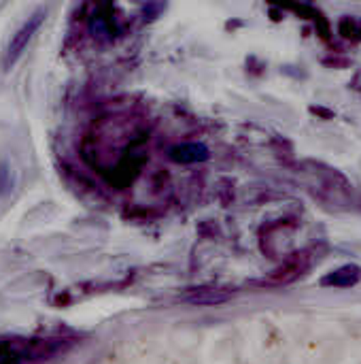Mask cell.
<instances>
[{
	"instance_id": "obj_5",
	"label": "cell",
	"mask_w": 361,
	"mask_h": 364,
	"mask_svg": "<svg viewBox=\"0 0 361 364\" xmlns=\"http://www.w3.org/2000/svg\"><path fill=\"white\" fill-rule=\"evenodd\" d=\"M172 158L174 160H181V162H196V160L206 158V149L204 147H198V145H183V147H179V149L172 151Z\"/></svg>"
},
{
	"instance_id": "obj_2",
	"label": "cell",
	"mask_w": 361,
	"mask_h": 364,
	"mask_svg": "<svg viewBox=\"0 0 361 364\" xmlns=\"http://www.w3.org/2000/svg\"><path fill=\"white\" fill-rule=\"evenodd\" d=\"M309 267V256L306 254H296L294 258H289L281 269H277L264 284L268 286H283V284H289L294 282L296 277H300Z\"/></svg>"
},
{
	"instance_id": "obj_3",
	"label": "cell",
	"mask_w": 361,
	"mask_h": 364,
	"mask_svg": "<svg viewBox=\"0 0 361 364\" xmlns=\"http://www.w3.org/2000/svg\"><path fill=\"white\" fill-rule=\"evenodd\" d=\"M232 294L226 292V290H219V288H196V290H189L183 301H187L189 305H200V307H206V305H221L230 299Z\"/></svg>"
},
{
	"instance_id": "obj_4",
	"label": "cell",
	"mask_w": 361,
	"mask_h": 364,
	"mask_svg": "<svg viewBox=\"0 0 361 364\" xmlns=\"http://www.w3.org/2000/svg\"><path fill=\"white\" fill-rule=\"evenodd\" d=\"M361 277V269L360 267H353V264H349V267H343V269H338V271H334V273H330L328 277H323V286H334V288H349V286H353V284H357Z\"/></svg>"
},
{
	"instance_id": "obj_1",
	"label": "cell",
	"mask_w": 361,
	"mask_h": 364,
	"mask_svg": "<svg viewBox=\"0 0 361 364\" xmlns=\"http://www.w3.org/2000/svg\"><path fill=\"white\" fill-rule=\"evenodd\" d=\"M43 19H45V9H38L36 13H32V15L21 23V26L17 28V32L11 36L9 47H6V51H4V66H6V68H11V66L21 58V53L26 51V47H28V43L32 41L34 32L40 28Z\"/></svg>"
}]
</instances>
